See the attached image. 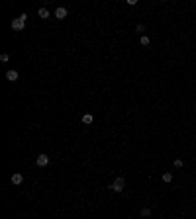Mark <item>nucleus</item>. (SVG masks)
<instances>
[{
    "mask_svg": "<svg viewBox=\"0 0 196 219\" xmlns=\"http://www.w3.org/2000/svg\"><path fill=\"white\" fill-rule=\"evenodd\" d=\"M110 188H112L114 192H124V188H125V180H124V178H116V180L112 182V186H110Z\"/></svg>",
    "mask_w": 196,
    "mask_h": 219,
    "instance_id": "1",
    "label": "nucleus"
},
{
    "mask_svg": "<svg viewBox=\"0 0 196 219\" xmlns=\"http://www.w3.org/2000/svg\"><path fill=\"white\" fill-rule=\"evenodd\" d=\"M24 28H26V22H24V20H20V18L12 20V29H16V31H22Z\"/></svg>",
    "mask_w": 196,
    "mask_h": 219,
    "instance_id": "2",
    "label": "nucleus"
},
{
    "mask_svg": "<svg viewBox=\"0 0 196 219\" xmlns=\"http://www.w3.org/2000/svg\"><path fill=\"white\" fill-rule=\"evenodd\" d=\"M35 164L41 166V168H43V166H47V164H49V157H47V155H39V157L35 158Z\"/></svg>",
    "mask_w": 196,
    "mask_h": 219,
    "instance_id": "3",
    "label": "nucleus"
},
{
    "mask_svg": "<svg viewBox=\"0 0 196 219\" xmlns=\"http://www.w3.org/2000/svg\"><path fill=\"white\" fill-rule=\"evenodd\" d=\"M20 78V75H18V70H8V73H6V80H10V82H16V80Z\"/></svg>",
    "mask_w": 196,
    "mask_h": 219,
    "instance_id": "4",
    "label": "nucleus"
},
{
    "mask_svg": "<svg viewBox=\"0 0 196 219\" xmlns=\"http://www.w3.org/2000/svg\"><path fill=\"white\" fill-rule=\"evenodd\" d=\"M55 18H57V20H65V18H67V8H57L55 10Z\"/></svg>",
    "mask_w": 196,
    "mask_h": 219,
    "instance_id": "5",
    "label": "nucleus"
},
{
    "mask_svg": "<svg viewBox=\"0 0 196 219\" xmlns=\"http://www.w3.org/2000/svg\"><path fill=\"white\" fill-rule=\"evenodd\" d=\"M22 182H24V176H22L20 172H14L12 174V184H14V186H20Z\"/></svg>",
    "mask_w": 196,
    "mask_h": 219,
    "instance_id": "6",
    "label": "nucleus"
},
{
    "mask_svg": "<svg viewBox=\"0 0 196 219\" xmlns=\"http://www.w3.org/2000/svg\"><path fill=\"white\" fill-rule=\"evenodd\" d=\"M38 16L41 18V20H47V18H49V10H47V8H39L38 10Z\"/></svg>",
    "mask_w": 196,
    "mask_h": 219,
    "instance_id": "7",
    "label": "nucleus"
},
{
    "mask_svg": "<svg viewBox=\"0 0 196 219\" xmlns=\"http://www.w3.org/2000/svg\"><path fill=\"white\" fill-rule=\"evenodd\" d=\"M92 121H94V116H92V114H84L83 116V123L84 125H90Z\"/></svg>",
    "mask_w": 196,
    "mask_h": 219,
    "instance_id": "8",
    "label": "nucleus"
},
{
    "mask_svg": "<svg viewBox=\"0 0 196 219\" xmlns=\"http://www.w3.org/2000/svg\"><path fill=\"white\" fill-rule=\"evenodd\" d=\"M173 180V174L171 172H165V174H163V182H171Z\"/></svg>",
    "mask_w": 196,
    "mask_h": 219,
    "instance_id": "9",
    "label": "nucleus"
},
{
    "mask_svg": "<svg viewBox=\"0 0 196 219\" xmlns=\"http://www.w3.org/2000/svg\"><path fill=\"white\" fill-rule=\"evenodd\" d=\"M139 43H141L143 47H147V45H149V37H147V35H143V37L139 39Z\"/></svg>",
    "mask_w": 196,
    "mask_h": 219,
    "instance_id": "10",
    "label": "nucleus"
},
{
    "mask_svg": "<svg viewBox=\"0 0 196 219\" xmlns=\"http://www.w3.org/2000/svg\"><path fill=\"white\" fill-rule=\"evenodd\" d=\"M141 215H143V217H149V215H151V209H149V207H143V209H141Z\"/></svg>",
    "mask_w": 196,
    "mask_h": 219,
    "instance_id": "11",
    "label": "nucleus"
},
{
    "mask_svg": "<svg viewBox=\"0 0 196 219\" xmlns=\"http://www.w3.org/2000/svg\"><path fill=\"white\" fill-rule=\"evenodd\" d=\"M182 164H184V162L180 161V158H176V161H175V166H176V168H182Z\"/></svg>",
    "mask_w": 196,
    "mask_h": 219,
    "instance_id": "12",
    "label": "nucleus"
},
{
    "mask_svg": "<svg viewBox=\"0 0 196 219\" xmlns=\"http://www.w3.org/2000/svg\"><path fill=\"white\" fill-rule=\"evenodd\" d=\"M8 55H6V53H2V55H0V61H2V63H6V61H8Z\"/></svg>",
    "mask_w": 196,
    "mask_h": 219,
    "instance_id": "13",
    "label": "nucleus"
},
{
    "mask_svg": "<svg viewBox=\"0 0 196 219\" xmlns=\"http://www.w3.org/2000/svg\"><path fill=\"white\" fill-rule=\"evenodd\" d=\"M143 29H145V25H143V24H137V28H135V31H143Z\"/></svg>",
    "mask_w": 196,
    "mask_h": 219,
    "instance_id": "14",
    "label": "nucleus"
}]
</instances>
